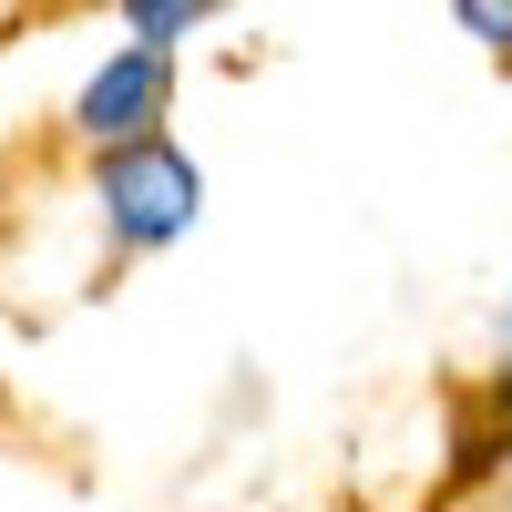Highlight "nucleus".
I'll use <instances>...</instances> for the list:
<instances>
[{
  "label": "nucleus",
  "mask_w": 512,
  "mask_h": 512,
  "mask_svg": "<svg viewBox=\"0 0 512 512\" xmlns=\"http://www.w3.org/2000/svg\"><path fill=\"white\" fill-rule=\"evenodd\" d=\"M461 21H472L492 52H512V11H492V0H461Z\"/></svg>",
  "instance_id": "20e7f679"
},
{
  "label": "nucleus",
  "mask_w": 512,
  "mask_h": 512,
  "mask_svg": "<svg viewBox=\"0 0 512 512\" xmlns=\"http://www.w3.org/2000/svg\"><path fill=\"white\" fill-rule=\"evenodd\" d=\"M164 93H175V52H144V41H134V52H113L93 82H82L72 123H82L93 144H113V154H123V144H154Z\"/></svg>",
  "instance_id": "f03ea898"
},
{
  "label": "nucleus",
  "mask_w": 512,
  "mask_h": 512,
  "mask_svg": "<svg viewBox=\"0 0 512 512\" xmlns=\"http://www.w3.org/2000/svg\"><path fill=\"white\" fill-rule=\"evenodd\" d=\"M195 164L175 154V144H123V154H103V226L123 236V246H164V236H185L195 226Z\"/></svg>",
  "instance_id": "f257e3e1"
},
{
  "label": "nucleus",
  "mask_w": 512,
  "mask_h": 512,
  "mask_svg": "<svg viewBox=\"0 0 512 512\" xmlns=\"http://www.w3.org/2000/svg\"><path fill=\"white\" fill-rule=\"evenodd\" d=\"M195 21H205V0H144V11H134L144 52H164V41H175V31H195Z\"/></svg>",
  "instance_id": "7ed1b4c3"
}]
</instances>
